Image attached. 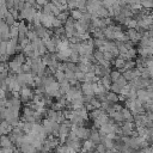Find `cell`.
Masks as SVG:
<instances>
[{
    "instance_id": "obj_1",
    "label": "cell",
    "mask_w": 153,
    "mask_h": 153,
    "mask_svg": "<svg viewBox=\"0 0 153 153\" xmlns=\"http://www.w3.org/2000/svg\"><path fill=\"white\" fill-rule=\"evenodd\" d=\"M126 108H128L133 112L134 116L140 115V114H143V110H145L142 103L137 98L136 99H127L126 100Z\"/></svg>"
},
{
    "instance_id": "obj_2",
    "label": "cell",
    "mask_w": 153,
    "mask_h": 153,
    "mask_svg": "<svg viewBox=\"0 0 153 153\" xmlns=\"http://www.w3.org/2000/svg\"><path fill=\"white\" fill-rule=\"evenodd\" d=\"M71 127H72V122L68 120V121H63L60 126V131H59V139H60V142L61 143H65L69 136V133H71Z\"/></svg>"
},
{
    "instance_id": "obj_3",
    "label": "cell",
    "mask_w": 153,
    "mask_h": 153,
    "mask_svg": "<svg viewBox=\"0 0 153 153\" xmlns=\"http://www.w3.org/2000/svg\"><path fill=\"white\" fill-rule=\"evenodd\" d=\"M33 91L31 90V87H29L27 85H24L20 90V98L23 102H27V100H32L33 98Z\"/></svg>"
},
{
    "instance_id": "obj_4",
    "label": "cell",
    "mask_w": 153,
    "mask_h": 153,
    "mask_svg": "<svg viewBox=\"0 0 153 153\" xmlns=\"http://www.w3.org/2000/svg\"><path fill=\"white\" fill-rule=\"evenodd\" d=\"M54 19L55 16L54 14H47V13H42V18H41V24L49 29V27H54Z\"/></svg>"
},
{
    "instance_id": "obj_5",
    "label": "cell",
    "mask_w": 153,
    "mask_h": 153,
    "mask_svg": "<svg viewBox=\"0 0 153 153\" xmlns=\"http://www.w3.org/2000/svg\"><path fill=\"white\" fill-rule=\"evenodd\" d=\"M137 99H139L142 104H146L147 102H149V100L152 99L151 92H149L147 88H140V90H137Z\"/></svg>"
},
{
    "instance_id": "obj_6",
    "label": "cell",
    "mask_w": 153,
    "mask_h": 153,
    "mask_svg": "<svg viewBox=\"0 0 153 153\" xmlns=\"http://www.w3.org/2000/svg\"><path fill=\"white\" fill-rule=\"evenodd\" d=\"M121 129H122V135H124V136H131L134 134V124H133V122L124 121V123L122 124Z\"/></svg>"
},
{
    "instance_id": "obj_7",
    "label": "cell",
    "mask_w": 153,
    "mask_h": 153,
    "mask_svg": "<svg viewBox=\"0 0 153 153\" xmlns=\"http://www.w3.org/2000/svg\"><path fill=\"white\" fill-rule=\"evenodd\" d=\"M66 143H67L71 148H73L74 151H76L78 153H79V152H81L82 143H81V141H80V139H79V137H75V139H67Z\"/></svg>"
},
{
    "instance_id": "obj_8",
    "label": "cell",
    "mask_w": 153,
    "mask_h": 153,
    "mask_svg": "<svg viewBox=\"0 0 153 153\" xmlns=\"http://www.w3.org/2000/svg\"><path fill=\"white\" fill-rule=\"evenodd\" d=\"M10 25L5 22V20H2L1 22V24H0V32H1V41H6L7 38H10L11 37V33H10Z\"/></svg>"
},
{
    "instance_id": "obj_9",
    "label": "cell",
    "mask_w": 153,
    "mask_h": 153,
    "mask_svg": "<svg viewBox=\"0 0 153 153\" xmlns=\"http://www.w3.org/2000/svg\"><path fill=\"white\" fill-rule=\"evenodd\" d=\"M44 88H45V93H47V94L53 96L56 91H59V90H60V82H59L57 80H54V81H53V82H50L49 85L44 86Z\"/></svg>"
},
{
    "instance_id": "obj_10",
    "label": "cell",
    "mask_w": 153,
    "mask_h": 153,
    "mask_svg": "<svg viewBox=\"0 0 153 153\" xmlns=\"http://www.w3.org/2000/svg\"><path fill=\"white\" fill-rule=\"evenodd\" d=\"M88 140H91L94 145L100 143V142H102V136H100V134H99V130H97L96 128H93V129L91 130V134H90Z\"/></svg>"
},
{
    "instance_id": "obj_11",
    "label": "cell",
    "mask_w": 153,
    "mask_h": 153,
    "mask_svg": "<svg viewBox=\"0 0 153 153\" xmlns=\"http://www.w3.org/2000/svg\"><path fill=\"white\" fill-rule=\"evenodd\" d=\"M96 147H97V145H94L91 140H85V141L82 142L81 152H90V153H92V152L96 151Z\"/></svg>"
},
{
    "instance_id": "obj_12",
    "label": "cell",
    "mask_w": 153,
    "mask_h": 153,
    "mask_svg": "<svg viewBox=\"0 0 153 153\" xmlns=\"http://www.w3.org/2000/svg\"><path fill=\"white\" fill-rule=\"evenodd\" d=\"M90 134H91V130L90 129H87V128H85V127H79L78 128V137L80 139V140H87L88 137H90Z\"/></svg>"
},
{
    "instance_id": "obj_13",
    "label": "cell",
    "mask_w": 153,
    "mask_h": 153,
    "mask_svg": "<svg viewBox=\"0 0 153 153\" xmlns=\"http://www.w3.org/2000/svg\"><path fill=\"white\" fill-rule=\"evenodd\" d=\"M127 35H128V37H129V39H130L131 42H137V41L141 39V37H142V35H141L140 32H137L135 29H129L128 32H127Z\"/></svg>"
},
{
    "instance_id": "obj_14",
    "label": "cell",
    "mask_w": 153,
    "mask_h": 153,
    "mask_svg": "<svg viewBox=\"0 0 153 153\" xmlns=\"http://www.w3.org/2000/svg\"><path fill=\"white\" fill-rule=\"evenodd\" d=\"M97 81H99V78H98V75L94 72L90 71V72L85 73V81L84 82H91V84H93V82H97Z\"/></svg>"
},
{
    "instance_id": "obj_15",
    "label": "cell",
    "mask_w": 153,
    "mask_h": 153,
    "mask_svg": "<svg viewBox=\"0 0 153 153\" xmlns=\"http://www.w3.org/2000/svg\"><path fill=\"white\" fill-rule=\"evenodd\" d=\"M110 118L108 117V115L106 114H104V115H102L100 117H98L96 121H93L94 122V128H100V127H103L104 124H106L108 123V121H109Z\"/></svg>"
},
{
    "instance_id": "obj_16",
    "label": "cell",
    "mask_w": 153,
    "mask_h": 153,
    "mask_svg": "<svg viewBox=\"0 0 153 153\" xmlns=\"http://www.w3.org/2000/svg\"><path fill=\"white\" fill-rule=\"evenodd\" d=\"M99 82H100L106 90H110V88H111V85H112V80H111V78H110V74L104 75V76H100Z\"/></svg>"
},
{
    "instance_id": "obj_17",
    "label": "cell",
    "mask_w": 153,
    "mask_h": 153,
    "mask_svg": "<svg viewBox=\"0 0 153 153\" xmlns=\"http://www.w3.org/2000/svg\"><path fill=\"white\" fill-rule=\"evenodd\" d=\"M12 130H13V126H11L7 121L2 120V123H1V134H2V135L11 134Z\"/></svg>"
},
{
    "instance_id": "obj_18",
    "label": "cell",
    "mask_w": 153,
    "mask_h": 153,
    "mask_svg": "<svg viewBox=\"0 0 153 153\" xmlns=\"http://www.w3.org/2000/svg\"><path fill=\"white\" fill-rule=\"evenodd\" d=\"M56 153H78L73 148H71L68 145H59V147L55 149Z\"/></svg>"
},
{
    "instance_id": "obj_19",
    "label": "cell",
    "mask_w": 153,
    "mask_h": 153,
    "mask_svg": "<svg viewBox=\"0 0 153 153\" xmlns=\"http://www.w3.org/2000/svg\"><path fill=\"white\" fill-rule=\"evenodd\" d=\"M122 115H123L124 121H128V122H133L134 121V115L128 108H123L122 109Z\"/></svg>"
},
{
    "instance_id": "obj_20",
    "label": "cell",
    "mask_w": 153,
    "mask_h": 153,
    "mask_svg": "<svg viewBox=\"0 0 153 153\" xmlns=\"http://www.w3.org/2000/svg\"><path fill=\"white\" fill-rule=\"evenodd\" d=\"M114 66L118 69V71H121V72H124V66H126V60L124 59H122V57H118V59H116L115 61H114Z\"/></svg>"
},
{
    "instance_id": "obj_21",
    "label": "cell",
    "mask_w": 153,
    "mask_h": 153,
    "mask_svg": "<svg viewBox=\"0 0 153 153\" xmlns=\"http://www.w3.org/2000/svg\"><path fill=\"white\" fill-rule=\"evenodd\" d=\"M106 100H109L110 103L115 104V103H117L120 100V97L117 96V93H115L112 91H108L106 92Z\"/></svg>"
},
{
    "instance_id": "obj_22",
    "label": "cell",
    "mask_w": 153,
    "mask_h": 153,
    "mask_svg": "<svg viewBox=\"0 0 153 153\" xmlns=\"http://www.w3.org/2000/svg\"><path fill=\"white\" fill-rule=\"evenodd\" d=\"M71 87H72V86H71V82H69L67 79H66L65 81L60 82V91L62 92V94H63V96H65V94L71 90Z\"/></svg>"
},
{
    "instance_id": "obj_23",
    "label": "cell",
    "mask_w": 153,
    "mask_h": 153,
    "mask_svg": "<svg viewBox=\"0 0 153 153\" xmlns=\"http://www.w3.org/2000/svg\"><path fill=\"white\" fill-rule=\"evenodd\" d=\"M102 142L105 145V147L108 149H111V148L115 147V140H112V139H110L108 136H102Z\"/></svg>"
},
{
    "instance_id": "obj_24",
    "label": "cell",
    "mask_w": 153,
    "mask_h": 153,
    "mask_svg": "<svg viewBox=\"0 0 153 153\" xmlns=\"http://www.w3.org/2000/svg\"><path fill=\"white\" fill-rule=\"evenodd\" d=\"M71 17L74 20H81L84 18V11H81V10H72Z\"/></svg>"
},
{
    "instance_id": "obj_25",
    "label": "cell",
    "mask_w": 153,
    "mask_h": 153,
    "mask_svg": "<svg viewBox=\"0 0 153 153\" xmlns=\"http://www.w3.org/2000/svg\"><path fill=\"white\" fill-rule=\"evenodd\" d=\"M10 33H11V38H18L19 37V24L16 23L14 25H11Z\"/></svg>"
},
{
    "instance_id": "obj_26",
    "label": "cell",
    "mask_w": 153,
    "mask_h": 153,
    "mask_svg": "<svg viewBox=\"0 0 153 153\" xmlns=\"http://www.w3.org/2000/svg\"><path fill=\"white\" fill-rule=\"evenodd\" d=\"M104 114H106V112L100 108V109H94V110H92L91 114H90V116H91V118H92L93 121H96L98 117H100V116L104 115Z\"/></svg>"
},
{
    "instance_id": "obj_27",
    "label": "cell",
    "mask_w": 153,
    "mask_h": 153,
    "mask_svg": "<svg viewBox=\"0 0 153 153\" xmlns=\"http://www.w3.org/2000/svg\"><path fill=\"white\" fill-rule=\"evenodd\" d=\"M12 143H13V141H12L11 136H6V135L1 136V147H13Z\"/></svg>"
},
{
    "instance_id": "obj_28",
    "label": "cell",
    "mask_w": 153,
    "mask_h": 153,
    "mask_svg": "<svg viewBox=\"0 0 153 153\" xmlns=\"http://www.w3.org/2000/svg\"><path fill=\"white\" fill-rule=\"evenodd\" d=\"M124 25L128 26V29H135L137 26V20L136 19H133V18H129L127 17L126 20H124Z\"/></svg>"
},
{
    "instance_id": "obj_29",
    "label": "cell",
    "mask_w": 153,
    "mask_h": 153,
    "mask_svg": "<svg viewBox=\"0 0 153 153\" xmlns=\"http://www.w3.org/2000/svg\"><path fill=\"white\" fill-rule=\"evenodd\" d=\"M123 75H124V78H126L128 81H133V80L136 79V75H135V73H134V69H128V71H126V72L123 73Z\"/></svg>"
},
{
    "instance_id": "obj_30",
    "label": "cell",
    "mask_w": 153,
    "mask_h": 153,
    "mask_svg": "<svg viewBox=\"0 0 153 153\" xmlns=\"http://www.w3.org/2000/svg\"><path fill=\"white\" fill-rule=\"evenodd\" d=\"M4 19H5V22H6L8 25H14V24H16V20H14V19H16V17H14L10 11H8V13L5 16V18H4Z\"/></svg>"
},
{
    "instance_id": "obj_31",
    "label": "cell",
    "mask_w": 153,
    "mask_h": 153,
    "mask_svg": "<svg viewBox=\"0 0 153 153\" xmlns=\"http://www.w3.org/2000/svg\"><path fill=\"white\" fill-rule=\"evenodd\" d=\"M54 76H55V79H56L59 82H62V81L66 80V73L62 72V71H57V72H55V73H54Z\"/></svg>"
},
{
    "instance_id": "obj_32",
    "label": "cell",
    "mask_w": 153,
    "mask_h": 153,
    "mask_svg": "<svg viewBox=\"0 0 153 153\" xmlns=\"http://www.w3.org/2000/svg\"><path fill=\"white\" fill-rule=\"evenodd\" d=\"M135 56H136V50L134 48H130V49H128V51L123 59L126 61H128V60H133V57H135Z\"/></svg>"
},
{
    "instance_id": "obj_33",
    "label": "cell",
    "mask_w": 153,
    "mask_h": 153,
    "mask_svg": "<svg viewBox=\"0 0 153 153\" xmlns=\"http://www.w3.org/2000/svg\"><path fill=\"white\" fill-rule=\"evenodd\" d=\"M122 75V73H121V71H112L111 73H110V78H111V80H112V82H115V81H117L118 79H120V76Z\"/></svg>"
},
{
    "instance_id": "obj_34",
    "label": "cell",
    "mask_w": 153,
    "mask_h": 153,
    "mask_svg": "<svg viewBox=\"0 0 153 153\" xmlns=\"http://www.w3.org/2000/svg\"><path fill=\"white\" fill-rule=\"evenodd\" d=\"M122 88H123V87H122L117 81H115V82H112V85H111V88H110V90H111L112 92H115V93H121Z\"/></svg>"
},
{
    "instance_id": "obj_35",
    "label": "cell",
    "mask_w": 153,
    "mask_h": 153,
    "mask_svg": "<svg viewBox=\"0 0 153 153\" xmlns=\"http://www.w3.org/2000/svg\"><path fill=\"white\" fill-rule=\"evenodd\" d=\"M69 61H71V62H74V63L79 62V61H80V54H79L78 51H73L72 55L69 56Z\"/></svg>"
},
{
    "instance_id": "obj_36",
    "label": "cell",
    "mask_w": 153,
    "mask_h": 153,
    "mask_svg": "<svg viewBox=\"0 0 153 153\" xmlns=\"http://www.w3.org/2000/svg\"><path fill=\"white\" fill-rule=\"evenodd\" d=\"M0 53H1V56L7 55V41H1V44H0Z\"/></svg>"
},
{
    "instance_id": "obj_37",
    "label": "cell",
    "mask_w": 153,
    "mask_h": 153,
    "mask_svg": "<svg viewBox=\"0 0 153 153\" xmlns=\"http://www.w3.org/2000/svg\"><path fill=\"white\" fill-rule=\"evenodd\" d=\"M26 37H27L30 41H33V39L38 38V35H37L36 30H29V31H27V33H26Z\"/></svg>"
},
{
    "instance_id": "obj_38",
    "label": "cell",
    "mask_w": 153,
    "mask_h": 153,
    "mask_svg": "<svg viewBox=\"0 0 153 153\" xmlns=\"http://www.w3.org/2000/svg\"><path fill=\"white\" fill-rule=\"evenodd\" d=\"M13 60L17 61V62L20 63V65H24V62H25V55H24V54H18V55L14 56Z\"/></svg>"
},
{
    "instance_id": "obj_39",
    "label": "cell",
    "mask_w": 153,
    "mask_h": 153,
    "mask_svg": "<svg viewBox=\"0 0 153 153\" xmlns=\"http://www.w3.org/2000/svg\"><path fill=\"white\" fill-rule=\"evenodd\" d=\"M136 66V62H134L133 60H128L126 61V66H124V72L128 71V69H133V67Z\"/></svg>"
},
{
    "instance_id": "obj_40",
    "label": "cell",
    "mask_w": 153,
    "mask_h": 153,
    "mask_svg": "<svg viewBox=\"0 0 153 153\" xmlns=\"http://www.w3.org/2000/svg\"><path fill=\"white\" fill-rule=\"evenodd\" d=\"M96 151H97V152H99V153H106L108 148L105 147V145H104L103 142H100V143H98V145H97Z\"/></svg>"
},
{
    "instance_id": "obj_41",
    "label": "cell",
    "mask_w": 153,
    "mask_h": 153,
    "mask_svg": "<svg viewBox=\"0 0 153 153\" xmlns=\"http://www.w3.org/2000/svg\"><path fill=\"white\" fill-rule=\"evenodd\" d=\"M75 78H76L78 81L84 82V81H85V72H81V71L76 72V73H75Z\"/></svg>"
},
{
    "instance_id": "obj_42",
    "label": "cell",
    "mask_w": 153,
    "mask_h": 153,
    "mask_svg": "<svg viewBox=\"0 0 153 153\" xmlns=\"http://www.w3.org/2000/svg\"><path fill=\"white\" fill-rule=\"evenodd\" d=\"M141 5L146 8H152L153 7V0H141Z\"/></svg>"
},
{
    "instance_id": "obj_43",
    "label": "cell",
    "mask_w": 153,
    "mask_h": 153,
    "mask_svg": "<svg viewBox=\"0 0 153 153\" xmlns=\"http://www.w3.org/2000/svg\"><path fill=\"white\" fill-rule=\"evenodd\" d=\"M145 109H146L147 111H149V112H153V99H151L149 102H147V103H146Z\"/></svg>"
},
{
    "instance_id": "obj_44",
    "label": "cell",
    "mask_w": 153,
    "mask_h": 153,
    "mask_svg": "<svg viewBox=\"0 0 153 153\" xmlns=\"http://www.w3.org/2000/svg\"><path fill=\"white\" fill-rule=\"evenodd\" d=\"M62 23L63 22H61L57 17H55V19H54V27H61L62 26Z\"/></svg>"
},
{
    "instance_id": "obj_45",
    "label": "cell",
    "mask_w": 153,
    "mask_h": 153,
    "mask_svg": "<svg viewBox=\"0 0 153 153\" xmlns=\"http://www.w3.org/2000/svg\"><path fill=\"white\" fill-rule=\"evenodd\" d=\"M140 153H153V148H152V147H146V148H143Z\"/></svg>"
},
{
    "instance_id": "obj_46",
    "label": "cell",
    "mask_w": 153,
    "mask_h": 153,
    "mask_svg": "<svg viewBox=\"0 0 153 153\" xmlns=\"http://www.w3.org/2000/svg\"><path fill=\"white\" fill-rule=\"evenodd\" d=\"M148 129H149V136H148V140L153 141V127H151V128H148Z\"/></svg>"
},
{
    "instance_id": "obj_47",
    "label": "cell",
    "mask_w": 153,
    "mask_h": 153,
    "mask_svg": "<svg viewBox=\"0 0 153 153\" xmlns=\"http://www.w3.org/2000/svg\"><path fill=\"white\" fill-rule=\"evenodd\" d=\"M99 1H100V0H99Z\"/></svg>"
}]
</instances>
